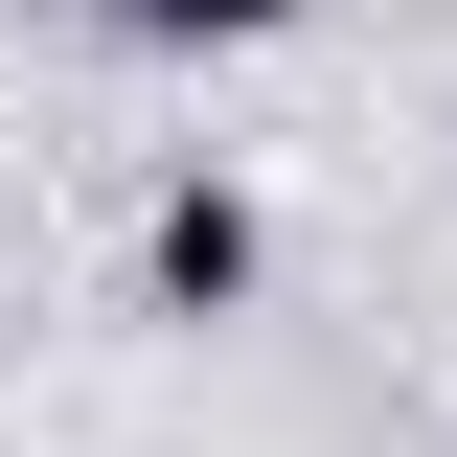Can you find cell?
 <instances>
[{
  "mask_svg": "<svg viewBox=\"0 0 457 457\" xmlns=\"http://www.w3.org/2000/svg\"><path fill=\"white\" fill-rule=\"evenodd\" d=\"M137 275H161V320H228V297L275 275V228H252V183H161V228H137Z\"/></svg>",
  "mask_w": 457,
  "mask_h": 457,
  "instance_id": "6da1fadb",
  "label": "cell"
},
{
  "mask_svg": "<svg viewBox=\"0 0 457 457\" xmlns=\"http://www.w3.org/2000/svg\"><path fill=\"white\" fill-rule=\"evenodd\" d=\"M161 46H275V23H320V0H137Z\"/></svg>",
  "mask_w": 457,
  "mask_h": 457,
  "instance_id": "7a4b0ae2",
  "label": "cell"
},
{
  "mask_svg": "<svg viewBox=\"0 0 457 457\" xmlns=\"http://www.w3.org/2000/svg\"><path fill=\"white\" fill-rule=\"evenodd\" d=\"M46 23H137V0H46Z\"/></svg>",
  "mask_w": 457,
  "mask_h": 457,
  "instance_id": "3957f363",
  "label": "cell"
}]
</instances>
